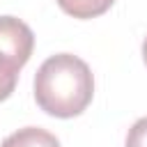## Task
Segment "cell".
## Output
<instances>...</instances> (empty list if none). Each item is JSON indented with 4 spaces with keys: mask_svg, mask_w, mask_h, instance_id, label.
<instances>
[{
    "mask_svg": "<svg viewBox=\"0 0 147 147\" xmlns=\"http://www.w3.org/2000/svg\"><path fill=\"white\" fill-rule=\"evenodd\" d=\"M126 147H147V117L133 122L126 133Z\"/></svg>",
    "mask_w": 147,
    "mask_h": 147,
    "instance_id": "5",
    "label": "cell"
},
{
    "mask_svg": "<svg viewBox=\"0 0 147 147\" xmlns=\"http://www.w3.org/2000/svg\"><path fill=\"white\" fill-rule=\"evenodd\" d=\"M92 96L94 76L78 55H51L34 74V101L51 117H76L92 103Z\"/></svg>",
    "mask_w": 147,
    "mask_h": 147,
    "instance_id": "1",
    "label": "cell"
},
{
    "mask_svg": "<svg viewBox=\"0 0 147 147\" xmlns=\"http://www.w3.org/2000/svg\"><path fill=\"white\" fill-rule=\"evenodd\" d=\"M142 62H145V67H147V37H145V41H142Z\"/></svg>",
    "mask_w": 147,
    "mask_h": 147,
    "instance_id": "6",
    "label": "cell"
},
{
    "mask_svg": "<svg viewBox=\"0 0 147 147\" xmlns=\"http://www.w3.org/2000/svg\"><path fill=\"white\" fill-rule=\"evenodd\" d=\"M0 147H60V140L39 126H23L14 133H9Z\"/></svg>",
    "mask_w": 147,
    "mask_h": 147,
    "instance_id": "3",
    "label": "cell"
},
{
    "mask_svg": "<svg viewBox=\"0 0 147 147\" xmlns=\"http://www.w3.org/2000/svg\"><path fill=\"white\" fill-rule=\"evenodd\" d=\"M34 48V34L28 23L16 16H0V101L16 90L18 74L28 64Z\"/></svg>",
    "mask_w": 147,
    "mask_h": 147,
    "instance_id": "2",
    "label": "cell"
},
{
    "mask_svg": "<svg viewBox=\"0 0 147 147\" xmlns=\"http://www.w3.org/2000/svg\"><path fill=\"white\" fill-rule=\"evenodd\" d=\"M115 0H57L60 9L74 18H96L113 7Z\"/></svg>",
    "mask_w": 147,
    "mask_h": 147,
    "instance_id": "4",
    "label": "cell"
}]
</instances>
